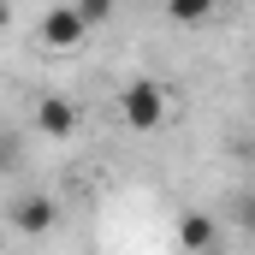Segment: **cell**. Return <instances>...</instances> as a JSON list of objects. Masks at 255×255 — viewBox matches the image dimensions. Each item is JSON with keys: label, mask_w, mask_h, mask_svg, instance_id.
<instances>
[{"label": "cell", "mask_w": 255, "mask_h": 255, "mask_svg": "<svg viewBox=\"0 0 255 255\" xmlns=\"http://www.w3.org/2000/svg\"><path fill=\"white\" fill-rule=\"evenodd\" d=\"M119 113H125L130 130H154L160 119H166V89H160V83H148V77H142V83H130L125 101H119Z\"/></svg>", "instance_id": "cell-1"}, {"label": "cell", "mask_w": 255, "mask_h": 255, "mask_svg": "<svg viewBox=\"0 0 255 255\" xmlns=\"http://www.w3.org/2000/svg\"><path fill=\"white\" fill-rule=\"evenodd\" d=\"M83 36H89V24H83L77 6H60V12L42 18V42H48V48H77Z\"/></svg>", "instance_id": "cell-2"}, {"label": "cell", "mask_w": 255, "mask_h": 255, "mask_svg": "<svg viewBox=\"0 0 255 255\" xmlns=\"http://www.w3.org/2000/svg\"><path fill=\"white\" fill-rule=\"evenodd\" d=\"M36 119H42V130H54V136H65V130L77 125V119H71V101H42Z\"/></svg>", "instance_id": "cell-3"}, {"label": "cell", "mask_w": 255, "mask_h": 255, "mask_svg": "<svg viewBox=\"0 0 255 255\" xmlns=\"http://www.w3.org/2000/svg\"><path fill=\"white\" fill-rule=\"evenodd\" d=\"M214 6H220V0H166V12H172L178 24H202Z\"/></svg>", "instance_id": "cell-4"}, {"label": "cell", "mask_w": 255, "mask_h": 255, "mask_svg": "<svg viewBox=\"0 0 255 255\" xmlns=\"http://www.w3.org/2000/svg\"><path fill=\"white\" fill-rule=\"evenodd\" d=\"M18 220H24V232H42V226H54V208L36 196V202H24V214H18Z\"/></svg>", "instance_id": "cell-5"}, {"label": "cell", "mask_w": 255, "mask_h": 255, "mask_svg": "<svg viewBox=\"0 0 255 255\" xmlns=\"http://www.w3.org/2000/svg\"><path fill=\"white\" fill-rule=\"evenodd\" d=\"M232 220H238L244 238H255V196H238V202H232Z\"/></svg>", "instance_id": "cell-6"}, {"label": "cell", "mask_w": 255, "mask_h": 255, "mask_svg": "<svg viewBox=\"0 0 255 255\" xmlns=\"http://www.w3.org/2000/svg\"><path fill=\"white\" fill-rule=\"evenodd\" d=\"M77 12H83V24L95 30V24H107V18H113V0H77Z\"/></svg>", "instance_id": "cell-7"}, {"label": "cell", "mask_w": 255, "mask_h": 255, "mask_svg": "<svg viewBox=\"0 0 255 255\" xmlns=\"http://www.w3.org/2000/svg\"><path fill=\"white\" fill-rule=\"evenodd\" d=\"M184 244L208 250V244H214V226H208V220H184Z\"/></svg>", "instance_id": "cell-8"}, {"label": "cell", "mask_w": 255, "mask_h": 255, "mask_svg": "<svg viewBox=\"0 0 255 255\" xmlns=\"http://www.w3.org/2000/svg\"><path fill=\"white\" fill-rule=\"evenodd\" d=\"M6 24H12V0H0V30H6Z\"/></svg>", "instance_id": "cell-9"}, {"label": "cell", "mask_w": 255, "mask_h": 255, "mask_svg": "<svg viewBox=\"0 0 255 255\" xmlns=\"http://www.w3.org/2000/svg\"><path fill=\"white\" fill-rule=\"evenodd\" d=\"M250 148H255V136H250Z\"/></svg>", "instance_id": "cell-10"}]
</instances>
